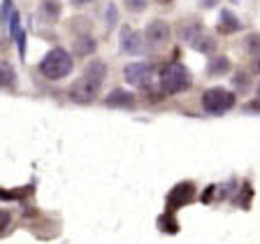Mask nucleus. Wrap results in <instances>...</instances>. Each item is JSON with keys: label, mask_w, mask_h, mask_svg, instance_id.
<instances>
[{"label": "nucleus", "mask_w": 260, "mask_h": 244, "mask_svg": "<svg viewBox=\"0 0 260 244\" xmlns=\"http://www.w3.org/2000/svg\"><path fill=\"white\" fill-rule=\"evenodd\" d=\"M105 77H107V65H105L103 60H91V63L86 65L84 75L70 86V98L79 105L93 103L98 98V93H100V86H103Z\"/></svg>", "instance_id": "f257e3e1"}, {"label": "nucleus", "mask_w": 260, "mask_h": 244, "mask_svg": "<svg viewBox=\"0 0 260 244\" xmlns=\"http://www.w3.org/2000/svg\"><path fill=\"white\" fill-rule=\"evenodd\" d=\"M72 68H75V60H72V56L63 47H56L51 51H47L44 58L40 60V72L49 81H58L63 77H68L72 72Z\"/></svg>", "instance_id": "f03ea898"}, {"label": "nucleus", "mask_w": 260, "mask_h": 244, "mask_svg": "<svg viewBox=\"0 0 260 244\" xmlns=\"http://www.w3.org/2000/svg\"><path fill=\"white\" fill-rule=\"evenodd\" d=\"M160 88L170 96L184 93L190 88V72L181 63H170L160 70Z\"/></svg>", "instance_id": "7ed1b4c3"}, {"label": "nucleus", "mask_w": 260, "mask_h": 244, "mask_svg": "<svg viewBox=\"0 0 260 244\" xmlns=\"http://www.w3.org/2000/svg\"><path fill=\"white\" fill-rule=\"evenodd\" d=\"M235 93L233 91H225V88H209V91L202 93V109L207 114H225L228 109L235 107Z\"/></svg>", "instance_id": "20e7f679"}, {"label": "nucleus", "mask_w": 260, "mask_h": 244, "mask_svg": "<svg viewBox=\"0 0 260 244\" xmlns=\"http://www.w3.org/2000/svg\"><path fill=\"white\" fill-rule=\"evenodd\" d=\"M123 77H125V81H128L130 86L146 88L153 79V68L149 63H142V60L140 63H130V65H125Z\"/></svg>", "instance_id": "39448f33"}, {"label": "nucleus", "mask_w": 260, "mask_h": 244, "mask_svg": "<svg viewBox=\"0 0 260 244\" xmlns=\"http://www.w3.org/2000/svg\"><path fill=\"white\" fill-rule=\"evenodd\" d=\"M170 35H172V28H170L168 21H162V19H153L144 30V40L149 42V47H162V44H168Z\"/></svg>", "instance_id": "423d86ee"}, {"label": "nucleus", "mask_w": 260, "mask_h": 244, "mask_svg": "<svg viewBox=\"0 0 260 244\" xmlns=\"http://www.w3.org/2000/svg\"><path fill=\"white\" fill-rule=\"evenodd\" d=\"M7 23H10V35L12 40L16 42V47H19V54H26V30L21 28V16H19V12H16V7H12L10 14H7Z\"/></svg>", "instance_id": "0eeeda50"}, {"label": "nucleus", "mask_w": 260, "mask_h": 244, "mask_svg": "<svg viewBox=\"0 0 260 244\" xmlns=\"http://www.w3.org/2000/svg\"><path fill=\"white\" fill-rule=\"evenodd\" d=\"M121 51H123V54H133V56L142 54V51H144V42H142L140 33L123 26V30H121Z\"/></svg>", "instance_id": "6e6552de"}, {"label": "nucleus", "mask_w": 260, "mask_h": 244, "mask_svg": "<svg viewBox=\"0 0 260 244\" xmlns=\"http://www.w3.org/2000/svg\"><path fill=\"white\" fill-rule=\"evenodd\" d=\"M105 103L109 105V107H135V96L130 91H123V88H114L112 93H109L107 98H105Z\"/></svg>", "instance_id": "1a4fd4ad"}, {"label": "nucleus", "mask_w": 260, "mask_h": 244, "mask_svg": "<svg viewBox=\"0 0 260 244\" xmlns=\"http://www.w3.org/2000/svg\"><path fill=\"white\" fill-rule=\"evenodd\" d=\"M188 200H193V186H190V184H181V186H177V189L170 193L168 205H170V209H172V207L186 205Z\"/></svg>", "instance_id": "9d476101"}, {"label": "nucleus", "mask_w": 260, "mask_h": 244, "mask_svg": "<svg viewBox=\"0 0 260 244\" xmlns=\"http://www.w3.org/2000/svg\"><path fill=\"white\" fill-rule=\"evenodd\" d=\"M228 70H230V60L225 56H216V58H211L209 65H207V75H211V77H221Z\"/></svg>", "instance_id": "9b49d317"}, {"label": "nucleus", "mask_w": 260, "mask_h": 244, "mask_svg": "<svg viewBox=\"0 0 260 244\" xmlns=\"http://www.w3.org/2000/svg\"><path fill=\"white\" fill-rule=\"evenodd\" d=\"M14 84H16V72H14V68H12L10 63H0V86L3 88H14Z\"/></svg>", "instance_id": "f8f14e48"}, {"label": "nucleus", "mask_w": 260, "mask_h": 244, "mask_svg": "<svg viewBox=\"0 0 260 244\" xmlns=\"http://www.w3.org/2000/svg\"><path fill=\"white\" fill-rule=\"evenodd\" d=\"M218 30H221V33H235V30H239V19L230 10H223L221 12V26H218Z\"/></svg>", "instance_id": "ddd939ff"}, {"label": "nucleus", "mask_w": 260, "mask_h": 244, "mask_svg": "<svg viewBox=\"0 0 260 244\" xmlns=\"http://www.w3.org/2000/svg\"><path fill=\"white\" fill-rule=\"evenodd\" d=\"M42 19L44 21H56L60 14V5H58V0H44L42 3Z\"/></svg>", "instance_id": "4468645a"}, {"label": "nucleus", "mask_w": 260, "mask_h": 244, "mask_svg": "<svg viewBox=\"0 0 260 244\" xmlns=\"http://www.w3.org/2000/svg\"><path fill=\"white\" fill-rule=\"evenodd\" d=\"M93 51H95V40L93 38H86V35H84V38H79L75 42V54L77 56H91Z\"/></svg>", "instance_id": "2eb2a0df"}, {"label": "nucleus", "mask_w": 260, "mask_h": 244, "mask_svg": "<svg viewBox=\"0 0 260 244\" xmlns=\"http://www.w3.org/2000/svg\"><path fill=\"white\" fill-rule=\"evenodd\" d=\"M193 47L198 49V51H202V54H209V51H214L216 49V42H214V38H209V35H198V38L193 40Z\"/></svg>", "instance_id": "dca6fc26"}, {"label": "nucleus", "mask_w": 260, "mask_h": 244, "mask_svg": "<svg viewBox=\"0 0 260 244\" xmlns=\"http://www.w3.org/2000/svg\"><path fill=\"white\" fill-rule=\"evenodd\" d=\"M244 47H246V51H249V54H260V35H258V33H251V35H246V40H244Z\"/></svg>", "instance_id": "f3484780"}, {"label": "nucleus", "mask_w": 260, "mask_h": 244, "mask_svg": "<svg viewBox=\"0 0 260 244\" xmlns=\"http://www.w3.org/2000/svg\"><path fill=\"white\" fill-rule=\"evenodd\" d=\"M123 5L128 12H133V14H140V12H144L146 7H149V0H123Z\"/></svg>", "instance_id": "a211bd4d"}, {"label": "nucleus", "mask_w": 260, "mask_h": 244, "mask_svg": "<svg viewBox=\"0 0 260 244\" xmlns=\"http://www.w3.org/2000/svg\"><path fill=\"white\" fill-rule=\"evenodd\" d=\"M116 19H119V12H116V5H107V26L112 28L114 23H116Z\"/></svg>", "instance_id": "6ab92c4d"}, {"label": "nucleus", "mask_w": 260, "mask_h": 244, "mask_svg": "<svg viewBox=\"0 0 260 244\" xmlns=\"http://www.w3.org/2000/svg\"><path fill=\"white\" fill-rule=\"evenodd\" d=\"M233 84L237 88H246V86H249V77L244 75V72H237V75H235V79H233Z\"/></svg>", "instance_id": "aec40b11"}, {"label": "nucleus", "mask_w": 260, "mask_h": 244, "mask_svg": "<svg viewBox=\"0 0 260 244\" xmlns=\"http://www.w3.org/2000/svg\"><path fill=\"white\" fill-rule=\"evenodd\" d=\"M10 211L7 209H0V233H3V230H5L7 226H10Z\"/></svg>", "instance_id": "412c9836"}, {"label": "nucleus", "mask_w": 260, "mask_h": 244, "mask_svg": "<svg viewBox=\"0 0 260 244\" xmlns=\"http://www.w3.org/2000/svg\"><path fill=\"white\" fill-rule=\"evenodd\" d=\"M70 3H72L75 7H84V5H88L91 0H70Z\"/></svg>", "instance_id": "4be33fe9"}, {"label": "nucleus", "mask_w": 260, "mask_h": 244, "mask_svg": "<svg viewBox=\"0 0 260 244\" xmlns=\"http://www.w3.org/2000/svg\"><path fill=\"white\" fill-rule=\"evenodd\" d=\"M253 72H260V58L255 60V65H253Z\"/></svg>", "instance_id": "5701e85b"}, {"label": "nucleus", "mask_w": 260, "mask_h": 244, "mask_svg": "<svg viewBox=\"0 0 260 244\" xmlns=\"http://www.w3.org/2000/svg\"><path fill=\"white\" fill-rule=\"evenodd\" d=\"M158 3H160V5H170V3H172V0H158Z\"/></svg>", "instance_id": "b1692460"}, {"label": "nucleus", "mask_w": 260, "mask_h": 244, "mask_svg": "<svg viewBox=\"0 0 260 244\" xmlns=\"http://www.w3.org/2000/svg\"><path fill=\"white\" fill-rule=\"evenodd\" d=\"M0 51H3V42H0Z\"/></svg>", "instance_id": "393cba45"}, {"label": "nucleus", "mask_w": 260, "mask_h": 244, "mask_svg": "<svg viewBox=\"0 0 260 244\" xmlns=\"http://www.w3.org/2000/svg\"><path fill=\"white\" fill-rule=\"evenodd\" d=\"M258 96H260V86H258Z\"/></svg>", "instance_id": "a878e982"}]
</instances>
